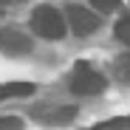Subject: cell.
I'll list each match as a JSON object with an SVG mask.
<instances>
[{
  "label": "cell",
  "instance_id": "obj_1",
  "mask_svg": "<svg viewBox=\"0 0 130 130\" xmlns=\"http://www.w3.org/2000/svg\"><path fill=\"white\" fill-rule=\"evenodd\" d=\"M65 20H68V17H65L59 9H54V6H37L31 11V28L42 40H62L65 37V28H68Z\"/></svg>",
  "mask_w": 130,
  "mask_h": 130
},
{
  "label": "cell",
  "instance_id": "obj_2",
  "mask_svg": "<svg viewBox=\"0 0 130 130\" xmlns=\"http://www.w3.org/2000/svg\"><path fill=\"white\" fill-rule=\"evenodd\" d=\"M105 76L99 71H93L88 62H76V68L71 74V91L76 96H96L105 91Z\"/></svg>",
  "mask_w": 130,
  "mask_h": 130
},
{
  "label": "cell",
  "instance_id": "obj_3",
  "mask_svg": "<svg viewBox=\"0 0 130 130\" xmlns=\"http://www.w3.org/2000/svg\"><path fill=\"white\" fill-rule=\"evenodd\" d=\"M65 17H68V26L74 34L79 37H88L99 28V17L91 11V9H85V6H68L65 9Z\"/></svg>",
  "mask_w": 130,
  "mask_h": 130
},
{
  "label": "cell",
  "instance_id": "obj_4",
  "mask_svg": "<svg viewBox=\"0 0 130 130\" xmlns=\"http://www.w3.org/2000/svg\"><path fill=\"white\" fill-rule=\"evenodd\" d=\"M0 51L3 54H28L31 51V37H26L23 31H14V28H3L0 31Z\"/></svg>",
  "mask_w": 130,
  "mask_h": 130
},
{
  "label": "cell",
  "instance_id": "obj_5",
  "mask_svg": "<svg viewBox=\"0 0 130 130\" xmlns=\"http://www.w3.org/2000/svg\"><path fill=\"white\" fill-rule=\"evenodd\" d=\"M42 122H48V124H65V122H71L74 116H76V110L74 107H54L51 113H37Z\"/></svg>",
  "mask_w": 130,
  "mask_h": 130
},
{
  "label": "cell",
  "instance_id": "obj_6",
  "mask_svg": "<svg viewBox=\"0 0 130 130\" xmlns=\"http://www.w3.org/2000/svg\"><path fill=\"white\" fill-rule=\"evenodd\" d=\"M28 93H34L31 82H6V85H0V99H6V96H28Z\"/></svg>",
  "mask_w": 130,
  "mask_h": 130
},
{
  "label": "cell",
  "instance_id": "obj_7",
  "mask_svg": "<svg viewBox=\"0 0 130 130\" xmlns=\"http://www.w3.org/2000/svg\"><path fill=\"white\" fill-rule=\"evenodd\" d=\"M113 68H116V74H119L124 82H130V54H119L116 62H113Z\"/></svg>",
  "mask_w": 130,
  "mask_h": 130
},
{
  "label": "cell",
  "instance_id": "obj_8",
  "mask_svg": "<svg viewBox=\"0 0 130 130\" xmlns=\"http://www.w3.org/2000/svg\"><path fill=\"white\" fill-rule=\"evenodd\" d=\"M91 6H93L99 14H110V11L122 9V0H91Z\"/></svg>",
  "mask_w": 130,
  "mask_h": 130
},
{
  "label": "cell",
  "instance_id": "obj_9",
  "mask_svg": "<svg viewBox=\"0 0 130 130\" xmlns=\"http://www.w3.org/2000/svg\"><path fill=\"white\" fill-rule=\"evenodd\" d=\"M116 40L130 42V14H127V17H122L119 23H116Z\"/></svg>",
  "mask_w": 130,
  "mask_h": 130
},
{
  "label": "cell",
  "instance_id": "obj_10",
  "mask_svg": "<svg viewBox=\"0 0 130 130\" xmlns=\"http://www.w3.org/2000/svg\"><path fill=\"white\" fill-rule=\"evenodd\" d=\"M119 127H130V116H119V119H110V122L96 124V130H119Z\"/></svg>",
  "mask_w": 130,
  "mask_h": 130
},
{
  "label": "cell",
  "instance_id": "obj_11",
  "mask_svg": "<svg viewBox=\"0 0 130 130\" xmlns=\"http://www.w3.org/2000/svg\"><path fill=\"white\" fill-rule=\"evenodd\" d=\"M0 130H23V119H17V116H0Z\"/></svg>",
  "mask_w": 130,
  "mask_h": 130
},
{
  "label": "cell",
  "instance_id": "obj_12",
  "mask_svg": "<svg viewBox=\"0 0 130 130\" xmlns=\"http://www.w3.org/2000/svg\"><path fill=\"white\" fill-rule=\"evenodd\" d=\"M11 3V0H0V9H3V6H9Z\"/></svg>",
  "mask_w": 130,
  "mask_h": 130
}]
</instances>
